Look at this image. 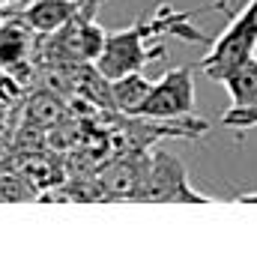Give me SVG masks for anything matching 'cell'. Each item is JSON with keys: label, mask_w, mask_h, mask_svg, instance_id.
Here are the masks:
<instances>
[{"label": "cell", "mask_w": 257, "mask_h": 257, "mask_svg": "<svg viewBox=\"0 0 257 257\" xmlns=\"http://www.w3.org/2000/svg\"><path fill=\"white\" fill-rule=\"evenodd\" d=\"M12 108L15 105H9L3 96H0V138L6 135V128H9V117H12Z\"/></svg>", "instance_id": "obj_12"}, {"label": "cell", "mask_w": 257, "mask_h": 257, "mask_svg": "<svg viewBox=\"0 0 257 257\" xmlns=\"http://www.w3.org/2000/svg\"><path fill=\"white\" fill-rule=\"evenodd\" d=\"M135 117L144 120H183L194 117V69L177 66L168 69L144 99Z\"/></svg>", "instance_id": "obj_3"}, {"label": "cell", "mask_w": 257, "mask_h": 257, "mask_svg": "<svg viewBox=\"0 0 257 257\" xmlns=\"http://www.w3.org/2000/svg\"><path fill=\"white\" fill-rule=\"evenodd\" d=\"M102 197H128V200H144L147 183H150V153L147 150H126V156L114 159L111 165L102 168L96 177Z\"/></svg>", "instance_id": "obj_5"}, {"label": "cell", "mask_w": 257, "mask_h": 257, "mask_svg": "<svg viewBox=\"0 0 257 257\" xmlns=\"http://www.w3.org/2000/svg\"><path fill=\"white\" fill-rule=\"evenodd\" d=\"M153 90V81L144 78V72H128L111 81V99H114V108H120L123 114L135 117L138 108L144 105V99L150 96Z\"/></svg>", "instance_id": "obj_8"}, {"label": "cell", "mask_w": 257, "mask_h": 257, "mask_svg": "<svg viewBox=\"0 0 257 257\" xmlns=\"http://www.w3.org/2000/svg\"><path fill=\"white\" fill-rule=\"evenodd\" d=\"M69 117L66 102L54 93V90H36L27 96L24 105V120L33 128H57Z\"/></svg>", "instance_id": "obj_7"}, {"label": "cell", "mask_w": 257, "mask_h": 257, "mask_svg": "<svg viewBox=\"0 0 257 257\" xmlns=\"http://www.w3.org/2000/svg\"><path fill=\"white\" fill-rule=\"evenodd\" d=\"M254 48H257V27L251 24V18L245 12H239V15L230 18L224 33L212 39L209 54L197 63V69L209 81L221 84L230 72H236L242 63H248L254 57Z\"/></svg>", "instance_id": "obj_2"}, {"label": "cell", "mask_w": 257, "mask_h": 257, "mask_svg": "<svg viewBox=\"0 0 257 257\" xmlns=\"http://www.w3.org/2000/svg\"><path fill=\"white\" fill-rule=\"evenodd\" d=\"M156 30L150 24V15H141L132 27L123 30H108L105 51L99 54L96 66L102 69L105 78H120L128 72H141L147 63L165 57V45L156 42Z\"/></svg>", "instance_id": "obj_1"}, {"label": "cell", "mask_w": 257, "mask_h": 257, "mask_svg": "<svg viewBox=\"0 0 257 257\" xmlns=\"http://www.w3.org/2000/svg\"><path fill=\"white\" fill-rule=\"evenodd\" d=\"M233 200L236 203H257V192H242V194H236Z\"/></svg>", "instance_id": "obj_14"}, {"label": "cell", "mask_w": 257, "mask_h": 257, "mask_svg": "<svg viewBox=\"0 0 257 257\" xmlns=\"http://www.w3.org/2000/svg\"><path fill=\"white\" fill-rule=\"evenodd\" d=\"M242 12H245V15L251 18V24H254V27H257V0H248V3L242 6Z\"/></svg>", "instance_id": "obj_13"}, {"label": "cell", "mask_w": 257, "mask_h": 257, "mask_svg": "<svg viewBox=\"0 0 257 257\" xmlns=\"http://www.w3.org/2000/svg\"><path fill=\"white\" fill-rule=\"evenodd\" d=\"M0 72H3V66H0Z\"/></svg>", "instance_id": "obj_16"}, {"label": "cell", "mask_w": 257, "mask_h": 257, "mask_svg": "<svg viewBox=\"0 0 257 257\" xmlns=\"http://www.w3.org/2000/svg\"><path fill=\"white\" fill-rule=\"evenodd\" d=\"M221 84H224L233 108H254L257 105V57L242 63L236 72H230Z\"/></svg>", "instance_id": "obj_9"}, {"label": "cell", "mask_w": 257, "mask_h": 257, "mask_svg": "<svg viewBox=\"0 0 257 257\" xmlns=\"http://www.w3.org/2000/svg\"><path fill=\"white\" fill-rule=\"evenodd\" d=\"M0 21H3V6H0Z\"/></svg>", "instance_id": "obj_15"}, {"label": "cell", "mask_w": 257, "mask_h": 257, "mask_svg": "<svg viewBox=\"0 0 257 257\" xmlns=\"http://www.w3.org/2000/svg\"><path fill=\"white\" fill-rule=\"evenodd\" d=\"M156 203H212V197L192 189L186 177V165L168 153V150H153L150 153V183H147V197Z\"/></svg>", "instance_id": "obj_4"}, {"label": "cell", "mask_w": 257, "mask_h": 257, "mask_svg": "<svg viewBox=\"0 0 257 257\" xmlns=\"http://www.w3.org/2000/svg\"><path fill=\"white\" fill-rule=\"evenodd\" d=\"M87 0H30L27 6L18 9V15L39 33V36H51L57 30H63L66 24L84 9Z\"/></svg>", "instance_id": "obj_6"}, {"label": "cell", "mask_w": 257, "mask_h": 257, "mask_svg": "<svg viewBox=\"0 0 257 257\" xmlns=\"http://www.w3.org/2000/svg\"><path fill=\"white\" fill-rule=\"evenodd\" d=\"M221 123L233 128H251L257 126V105L254 108H230L221 114Z\"/></svg>", "instance_id": "obj_11"}, {"label": "cell", "mask_w": 257, "mask_h": 257, "mask_svg": "<svg viewBox=\"0 0 257 257\" xmlns=\"http://www.w3.org/2000/svg\"><path fill=\"white\" fill-rule=\"evenodd\" d=\"M39 189L21 174V171H6L0 168V203L3 200H12V203H21V200H36Z\"/></svg>", "instance_id": "obj_10"}]
</instances>
